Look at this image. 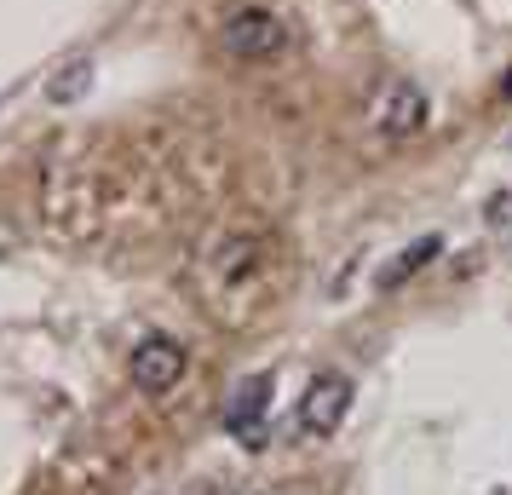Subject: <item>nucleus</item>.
<instances>
[{"instance_id": "nucleus-9", "label": "nucleus", "mask_w": 512, "mask_h": 495, "mask_svg": "<svg viewBox=\"0 0 512 495\" xmlns=\"http://www.w3.org/2000/svg\"><path fill=\"white\" fill-rule=\"evenodd\" d=\"M254 495H271V490H254Z\"/></svg>"}, {"instance_id": "nucleus-7", "label": "nucleus", "mask_w": 512, "mask_h": 495, "mask_svg": "<svg viewBox=\"0 0 512 495\" xmlns=\"http://www.w3.org/2000/svg\"><path fill=\"white\" fill-rule=\"evenodd\" d=\"M438 248H443L438 236H420L415 248H403V254H397V260L386 265V271H380V288H397V283H403V277H415V271H420V265H426V260H432Z\"/></svg>"}, {"instance_id": "nucleus-3", "label": "nucleus", "mask_w": 512, "mask_h": 495, "mask_svg": "<svg viewBox=\"0 0 512 495\" xmlns=\"http://www.w3.org/2000/svg\"><path fill=\"white\" fill-rule=\"evenodd\" d=\"M346 415H351V380L340 375V369L311 375L300 409H294V426H300L305 444H323V438H334V432L346 426Z\"/></svg>"}, {"instance_id": "nucleus-8", "label": "nucleus", "mask_w": 512, "mask_h": 495, "mask_svg": "<svg viewBox=\"0 0 512 495\" xmlns=\"http://www.w3.org/2000/svg\"><path fill=\"white\" fill-rule=\"evenodd\" d=\"M501 98H507V104H512V70L501 75Z\"/></svg>"}, {"instance_id": "nucleus-5", "label": "nucleus", "mask_w": 512, "mask_h": 495, "mask_svg": "<svg viewBox=\"0 0 512 495\" xmlns=\"http://www.w3.org/2000/svg\"><path fill=\"white\" fill-rule=\"evenodd\" d=\"M185 369H190V352H185V340H173V334H144L139 346H133V357H127L133 386L150 392V398L173 392V386L185 380Z\"/></svg>"}, {"instance_id": "nucleus-2", "label": "nucleus", "mask_w": 512, "mask_h": 495, "mask_svg": "<svg viewBox=\"0 0 512 495\" xmlns=\"http://www.w3.org/2000/svg\"><path fill=\"white\" fill-rule=\"evenodd\" d=\"M426 121H432V104L420 93L409 75H392V81H380L369 98V110H363V127H369L380 144H409L426 133Z\"/></svg>"}, {"instance_id": "nucleus-4", "label": "nucleus", "mask_w": 512, "mask_h": 495, "mask_svg": "<svg viewBox=\"0 0 512 495\" xmlns=\"http://www.w3.org/2000/svg\"><path fill=\"white\" fill-rule=\"evenodd\" d=\"M219 41L242 64H265V58H277L288 47V24L271 6H236L231 18H225V29H219Z\"/></svg>"}, {"instance_id": "nucleus-1", "label": "nucleus", "mask_w": 512, "mask_h": 495, "mask_svg": "<svg viewBox=\"0 0 512 495\" xmlns=\"http://www.w3.org/2000/svg\"><path fill=\"white\" fill-rule=\"evenodd\" d=\"M190 277H196V294H202L208 317H219V323H254V317H265V306L282 294V277H288L282 236L271 225H254V219L219 225L196 248Z\"/></svg>"}, {"instance_id": "nucleus-6", "label": "nucleus", "mask_w": 512, "mask_h": 495, "mask_svg": "<svg viewBox=\"0 0 512 495\" xmlns=\"http://www.w3.org/2000/svg\"><path fill=\"white\" fill-rule=\"evenodd\" d=\"M271 392H277L271 375H248L231 392V403H225V432L242 438L248 449H259L265 438H271Z\"/></svg>"}]
</instances>
